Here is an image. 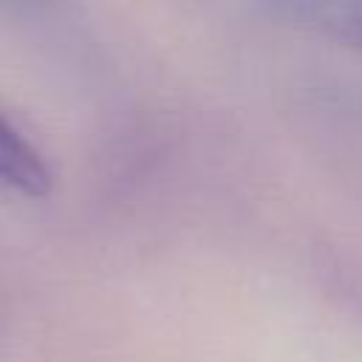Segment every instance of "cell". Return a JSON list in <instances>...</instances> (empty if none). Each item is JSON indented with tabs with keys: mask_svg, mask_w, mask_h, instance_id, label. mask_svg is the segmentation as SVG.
Listing matches in <instances>:
<instances>
[{
	"mask_svg": "<svg viewBox=\"0 0 362 362\" xmlns=\"http://www.w3.org/2000/svg\"><path fill=\"white\" fill-rule=\"evenodd\" d=\"M280 17L362 51V0H266Z\"/></svg>",
	"mask_w": 362,
	"mask_h": 362,
	"instance_id": "cell-1",
	"label": "cell"
},
{
	"mask_svg": "<svg viewBox=\"0 0 362 362\" xmlns=\"http://www.w3.org/2000/svg\"><path fill=\"white\" fill-rule=\"evenodd\" d=\"M51 173L42 153L0 113V187L20 195L48 192Z\"/></svg>",
	"mask_w": 362,
	"mask_h": 362,
	"instance_id": "cell-2",
	"label": "cell"
}]
</instances>
